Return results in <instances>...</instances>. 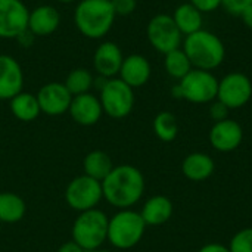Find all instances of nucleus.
Masks as SVG:
<instances>
[{
    "label": "nucleus",
    "mask_w": 252,
    "mask_h": 252,
    "mask_svg": "<svg viewBox=\"0 0 252 252\" xmlns=\"http://www.w3.org/2000/svg\"><path fill=\"white\" fill-rule=\"evenodd\" d=\"M145 186V176L137 167L130 164L114 165L102 180L103 199L117 210H128L142 199Z\"/></svg>",
    "instance_id": "1"
},
{
    "label": "nucleus",
    "mask_w": 252,
    "mask_h": 252,
    "mask_svg": "<svg viewBox=\"0 0 252 252\" xmlns=\"http://www.w3.org/2000/svg\"><path fill=\"white\" fill-rule=\"evenodd\" d=\"M117 15L111 0H80L74 10L77 30L87 38H103L112 28Z\"/></svg>",
    "instance_id": "2"
},
{
    "label": "nucleus",
    "mask_w": 252,
    "mask_h": 252,
    "mask_svg": "<svg viewBox=\"0 0 252 252\" xmlns=\"http://www.w3.org/2000/svg\"><path fill=\"white\" fill-rule=\"evenodd\" d=\"M182 49L196 69L213 71L219 68L226 58V47L221 38L207 30L186 35Z\"/></svg>",
    "instance_id": "3"
},
{
    "label": "nucleus",
    "mask_w": 252,
    "mask_h": 252,
    "mask_svg": "<svg viewBox=\"0 0 252 252\" xmlns=\"http://www.w3.org/2000/svg\"><path fill=\"white\" fill-rule=\"evenodd\" d=\"M146 223L133 208L118 210L108 223V242L117 250H131L143 239Z\"/></svg>",
    "instance_id": "4"
},
{
    "label": "nucleus",
    "mask_w": 252,
    "mask_h": 252,
    "mask_svg": "<svg viewBox=\"0 0 252 252\" xmlns=\"http://www.w3.org/2000/svg\"><path fill=\"white\" fill-rule=\"evenodd\" d=\"M108 223L109 217L99 208L83 211L74 220L72 241L84 251L99 250L108 241Z\"/></svg>",
    "instance_id": "5"
},
{
    "label": "nucleus",
    "mask_w": 252,
    "mask_h": 252,
    "mask_svg": "<svg viewBox=\"0 0 252 252\" xmlns=\"http://www.w3.org/2000/svg\"><path fill=\"white\" fill-rule=\"evenodd\" d=\"M134 89L126 84L121 78H108L99 89V100L103 114L114 120L128 117L134 108Z\"/></svg>",
    "instance_id": "6"
},
{
    "label": "nucleus",
    "mask_w": 252,
    "mask_h": 252,
    "mask_svg": "<svg viewBox=\"0 0 252 252\" xmlns=\"http://www.w3.org/2000/svg\"><path fill=\"white\" fill-rule=\"evenodd\" d=\"M177 84L182 90V99L190 103L202 105L217 99L219 80L211 71L193 68Z\"/></svg>",
    "instance_id": "7"
},
{
    "label": "nucleus",
    "mask_w": 252,
    "mask_h": 252,
    "mask_svg": "<svg viewBox=\"0 0 252 252\" xmlns=\"http://www.w3.org/2000/svg\"><path fill=\"white\" fill-rule=\"evenodd\" d=\"M103 199L102 182L94 180L86 174L74 177L65 189L66 205L78 213L97 208L99 202Z\"/></svg>",
    "instance_id": "8"
},
{
    "label": "nucleus",
    "mask_w": 252,
    "mask_h": 252,
    "mask_svg": "<svg viewBox=\"0 0 252 252\" xmlns=\"http://www.w3.org/2000/svg\"><path fill=\"white\" fill-rule=\"evenodd\" d=\"M146 34L151 46L162 55L182 47L183 34L177 28L171 15L167 13L155 15L148 22Z\"/></svg>",
    "instance_id": "9"
},
{
    "label": "nucleus",
    "mask_w": 252,
    "mask_h": 252,
    "mask_svg": "<svg viewBox=\"0 0 252 252\" xmlns=\"http://www.w3.org/2000/svg\"><path fill=\"white\" fill-rule=\"evenodd\" d=\"M252 97V81L247 74L230 72L219 81L217 99L230 111L245 106Z\"/></svg>",
    "instance_id": "10"
},
{
    "label": "nucleus",
    "mask_w": 252,
    "mask_h": 252,
    "mask_svg": "<svg viewBox=\"0 0 252 252\" xmlns=\"http://www.w3.org/2000/svg\"><path fill=\"white\" fill-rule=\"evenodd\" d=\"M30 9L22 0H0V38H18L28 30Z\"/></svg>",
    "instance_id": "11"
},
{
    "label": "nucleus",
    "mask_w": 252,
    "mask_h": 252,
    "mask_svg": "<svg viewBox=\"0 0 252 252\" xmlns=\"http://www.w3.org/2000/svg\"><path fill=\"white\" fill-rule=\"evenodd\" d=\"M35 96L41 114H46L49 117H58L68 112L72 100V94L68 92L65 84L59 81H50L41 86Z\"/></svg>",
    "instance_id": "12"
},
{
    "label": "nucleus",
    "mask_w": 252,
    "mask_h": 252,
    "mask_svg": "<svg viewBox=\"0 0 252 252\" xmlns=\"http://www.w3.org/2000/svg\"><path fill=\"white\" fill-rule=\"evenodd\" d=\"M208 139L216 151L223 154L233 152L241 146L244 140V128L238 121L227 118L214 123V126L210 130Z\"/></svg>",
    "instance_id": "13"
},
{
    "label": "nucleus",
    "mask_w": 252,
    "mask_h": 252,
    "mask_svg": "<svg viewBox=\"0 0 252 252\" xmlns=\"http://www.w3.org/2000/svg\"><path fill=\"white\" fill-rule=\"evenodd\" d=\"M24 69L10 55H0V100H10L24 89Z\"/></svg>",
    "instance_id": "14"
},
{
    "label": "nucleus",
    "mask_w": 252,
    "mask_h": 252,
    "mask_svg": "<svg viewBox=\"0 0 252 252\" xmlns=\"http://www.w3.org/2000/svg\"><path fill=\"white\" fill-rule=\"evenodd\" d=\"M124 55L120 46L114 41H103L97 46L93 55L94 72L102 78H115L120 74Z\"/></svg>",
    "instance_id": "15"
},
{
    "label": "nucleus",
    "mask_w": 252,
    "mask_h": 252,
    "mask_svg": "<svg viewBox=\"0 0 252 252\" xmlns=\"http://www.w3.org/2000/svg\"><path fill=\"white\" fill-rule=\"evenodd\" d=\"M68 112L71 118L78 126H83V127H90V126L97 124L103 115L99 96H94L90 92L78 94V96H72Z\"/></svg>",
    "instance_id": "16"
},
{
    "label": "nucleus",
    "mask_w": 252,
    "mask_h": 252,
    "mask_svg": "<svg viewBox=\"0 0 252 252\" xmlns=\"http://www.w3.org/2000/svg\"><path fill=\"white\" fill-rule=\"evenodd\" d=\"M61 25V13L52 4H40L30 10L28 31L34 37H46L53 34Z\"/></svg>",
    "instance_id": "17"
},
{
    "label": "nucleus",
    "mask_w": 252,
    "mask_h": 252,
    "mask_svg": "<svg viewBox=\"0 0 252 252\" xmlns=\"http://www.w3.org/2000/svg\"><path fill=\"white\" fill-rule=\"evenodd\" d=\"M152 74V68L149 61L139 53H133L128 56H124L118 78H121L126 84H128L131 89H137L145 86Z\"/></svg>",
    "instance_id": "18"
},
{
    "label": "nucleus",
    "mask_w": 252,
    "mask_h": 252,
    "mask_svg": "<svg viewBox=\"0 0 252 252\" xmlns=\"http://www.w3.org/2000/svg\"><path fill=\"white\" fill-rule=\"evenodd\" d=\"M174 205L165 195L151 196L142 207L140 216L146 226H162L173 217Z\"/></svg>",
    "instance_id": "19"
},
{
    "label": "nucleus",
    "mask_w": 252,
    "mask_h": 252,
    "mask_svg": "<svg viewBox=\"0 0 252 252\" xmlns=\"http://www.w3.org/2000/svg\"><path fill=\"white\" fill-rule=\"evenodd\" d=\"M216 162L204 152H192L182 162V173L190 182H205L214 174Z\"/></svg>",
    "instance_id": "20"
},
{
    "label": "nucleus",
    "mask_w": 252,
    "mask_h": 252,
    "mask_svg": "<svg viewBox=\"0 0 252 252\" xmlns=\"http://www.w3.org/2000/svg\"><path fill=\"white\" fill-rule=\"evenodd\" d=\"M9 106L12 115L22 123H31L41 114L37 96L24 90L9 100Z\"/></svg>",
    "instance_id": "21"
},
{
    "label": "nucleus",
    "mask_w": 252,
    "mask_h": 252,
    "mask_svg": "<svg viewBox=\"0 0 252 252\" xmlns=\"http://www.w3.org/2000/svg\"><path fill=\"white\" fill-rule=\"evenodd\" d=\"M171 16L185 37L202 30V12L196 9L190 1L177 6Z\"/></svg>",
    "instance_id": "22"
},
{
    "label": "nucleus",
    "mask_w": 252,
    "mask_h": 252,
    "mask_svg": "<svg viewBox=\"0 0 252 252\" xmlns=\"http://www.w3.org/2000/svg\"><path fill=\"white\" fill-rule=\"evenodd\" d=\"M27 213L25 201L13 192H0V223L15 224L24 220Z\"/></svg>",
    "instance_id": "23"
},
{
    "label": "nucleus",
    "mask_w": 252,
    "mask_h": 252,
    "mask_svg": "<svg viewBox=\"0 0 252 252\" xmlns=\"http://www.w3.org/2000/svg\"><path fill=\"white\" fill-rule=\"evenodd\" d=\"M112 168H114L112 159L103 151H92L83 159L84 174L99 182H102L111 173Z\"/></svg>",
    "instance_id": "24"
},
{
    "label": "nucleus",
    "mask_w": 252,
    "mask_h": 252,
    "mask_svg": "<svg viewBox=\"0 0 252 252\" xmlns=\"http://www.w3.org/2000/svg\"><path fill=\"white\" fill-rule=\"evenodd\" d=\"M164 56H165L164 58V68H165L167 74L170 77L179 80V81L193 69L188 55L185 53V50L182 47L174 49V50L165 53Z\"/></svg>",
    "instance_id": "25"
},
{
    "label": "nucleus",
    "mask_w": 252,
    "mask_h": 252,
    "mask_svg": "<svg viewBox=\"0 0 252 252\" xmlns=\"http://www.w3.org/2000/svg\"><path fill=\"white\" fill-rule=\"evenodd\" d=\"M154 133L155 136L165 143H170L173 140H176L177 134H179V123L174 114L168 112V111H162L159 114H157V117L154 118Z\"/></svg>",
    "instance_id": "26"
},
{
    "label": "nucleus",
    "mask_w": 252,
    "mask_h": 252,
    "mask_svg": "<svg viewBox=\"0 0 252 252\" xmlns=\"http://www.w3.org/2000/svg\"><path fill=\"white\" fill-rule=\"evenodd\" d=\"M63 84L72 96H78L90 92L94 84V77L87 68H75L66 75Z\"/></svg>",
    "instance_id": "27"
},
{
    "label": "nucleus",
    "mask_w": 252,
    "mask_h": 252,
    "mask_svg": "<svg viewBox=\"0 0 252 252\" xmlns=\"http://www.w3.org/2000/svg\"><path fill=\"white\" fill-rule=\"evenodd\" d=\"M230 252H252V227H245L233 235L229 244Z\"/></svg>",
    "instance_id": "28"
},
{
    "label": "nucleus",
    "mask_w": 252,
    "mask_h": 252,
    "mask_svg": "<svg viewBox=\"0 0 252 252\" xmlns=\"http://www.w3.org/2000/svg\"><path fill=\"white\" fill-rule=\"evenodd\" d=\"M117 16H128L136 10L137 0H111Z\"/></svg>",
    "instance_id": "29"
},
{
    "label": "nucleus",
    "mask_w": 252,
    "mask_h": 252,
    "mask_svg": "<svg viewBox=\"0 0 252 252\" xmlns=\"http://www.w3.org/2000/svg\"><path fill=\"white\" fill-rule=\"evenodd\" d=\"M229 112H230V109H229L223 102H220L219 99H216V100L211 102L210 115H211V118L214 120V123L227 120V118H229Z\"/></svg>",
    "instance_id": "30"
},
{
    "label": "nucleus",
    "mask_w": 252,
    "mask_h": 252,
    "mask_svg": "<svg viewBox=\"0 0 252 252\" xmlns=\"http://www.w3.org/2000/svg\"><path fill=\"white\" fill-rule=\"evenodd\" d=\"M252 0H221V6L232 15L241 16V13L251 6Z\"/></svg>",
    "instance_id": "31"
},
{
    "label": "nucleus",
    "mask_w": 252,
    "mask_h": 252,
    "mask_svg": "<svg viewBox=\"0 0 252 252\" xmlns=\"http://www.w3.org/2000/svg\"><path fill=\"white\" fill-rule=\"evenodd\" d=\"M190 3L199 9L202 13L205 12H214L216 9H219L221 6V0H190Z\"/></svg>",
    "instance_id": "32"
},
{
    "label": "nucleus",
    "mask_w": 252,
    "mask_h": 252,
    "mask_svg": "<svg viewBox=\"0 0 252 252\" xmlns=\"http://www.w3.org/2000/svg\"><path fill=\"white\" fill-rule=\"evenodd\" d=\"M198 252H230V250H229V247H226V245H223V244L211 242V244L204 245Z\"/></svg>",
    "instance_id": "33"
},
{
    "label": "nucleus",
    "mask_w": 252,
    "mask_h": 252,
    "mask_svg": "<svg viewBox=\"0 0 252 252\" xmlns=\"http://www.w3.org/2000/svg\"><path fill=\"white\" fill-rule=\"evenodd\" d=\"M56 252H86L80 245H77L74 241H68V242H65V244H62L59 248H58V251Z\"/></svg>",
    "instance_id": "34"
},
{
    "label": "nucleus",
    "mask_w": 252,
    "mask_h": 252,
    "mask_svg": "<svg viewBox=\"0 0 252 252\" xmlns=\"http://www.w3.org/2000/svg\"><path fill=\"white\" fill-rule=\"evenodd\" d=\"M16 40H18V41H19V43H21L24 47H28V46L32 43V40H34V35H32V34H31V32L27 30V31H24V32H22V34H21V35H19Z\"/></svg>",
    "instance_id": "35"
},
{
    "label": "nucleus",
    "mask_w": 252,
    "mask_h": 252,
    "mask_svg": "<svg viewBox=\"0 0 252 252\" xmlns=\"http://www.w3.org/2000/svg\"><path fill=\"white\" fill-rule=\"evenodd\" d=\"M241 18H242V22L252 30V4L248 6L242 13H241Z\"/></svg>",
    "instance_id": "36"
},
{
    "label": "nucleus",
    "mask_w": 252,
    "mask_h": 252,
    "mask_svg": "<svg viewBox=\"0 0 252 252\" xmlns=\"http://www.w3.org/2000/svg\"><path fill=\"white\" fill-rule=\"evenodd\" d=\"M92 252H112L111 250H103V248H99V250H94V251Z\"/></svg>",
    "instance_id": "37"
},
{
    "label": "nucleus",
    "mask_w": 252,
    "mask_h": 252,
    "mask_svg": "<svg viewBox=\"0 0 252 252\" xmlns=\"http://www.w3.org/2000/svg\"><path fill=\"white\" fill-rule=\"evenodd\" d=\"M56 1H59V3H72L75 0H56Z\"/></svg>",
    "instance_id": "38"
},
{
    "label": "nucleus",
    "mask_w": 252,
    "mask_h": 252,
    "mask_svg": "<svg viewBox=\"0 0 252 252\" xmlns=\"http://www.w3.org/2000/svg\"><path fill=\"white\" fill-rule=\"evenodd\" d=\"M86 252H92V251H86Z\"/></svg>",
    "instance_id": "39"
}]
</instances>
